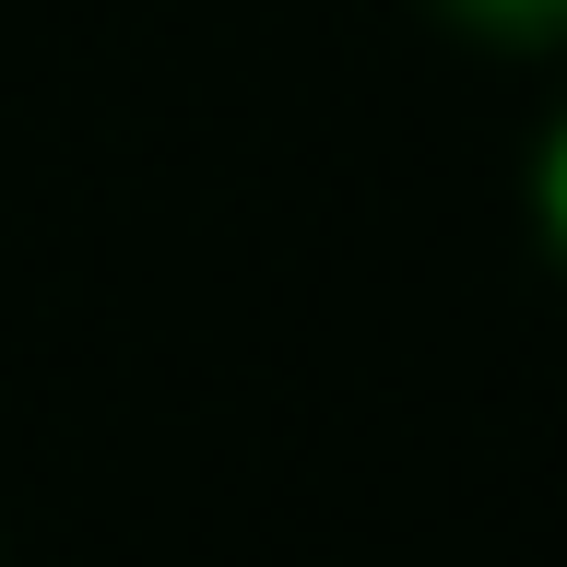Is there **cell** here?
<instances>
[{"mask_svg": "<svg viewBox=\"0 0 567 567\" xmlns=\"http://www.w3.org/2000/svg\"><path fill=\"white\" fill-rule=\"evenodd\" d=\"M450 24H473V35H496V48H556L567 35V0H437Z\"/></svg>", "mask_w": 567, "mask_h": 567, "instance_id": "6da1fadb", "label": "cell"}, {"mask_svg": "<svg viewBox=\"0 0 567 567\" xmlns=\"http://www.w3.org/2000/svg\"><path fill=\"white\" fill-rule=\"evenodd\" d=\"M532 213H544V248L567 260V106H556V131H544V154H532Z\"/></svg>", "mask_w": 567, "mask_h": 567, "instance_id": "7a4b0ae2", "label": "cell"}]
</instances>
